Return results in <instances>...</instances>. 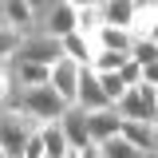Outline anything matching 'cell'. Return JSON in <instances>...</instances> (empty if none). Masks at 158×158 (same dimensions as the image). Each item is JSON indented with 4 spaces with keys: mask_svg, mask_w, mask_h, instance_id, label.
Masks as SVG:
<instances>
[{
    "mask_svg": "<svg viewBox=\"0 0 158 158\" xmlns=\"http://www.w3.org/2000/svg\"><path fill=\"white\" fill-rule=\"evenodd\" d=\"M16 111L32 115L40 127H48V123H59L71 107L59 99V91L52 87V83H44V87H24V91H20V107Z\"/></svg>",
    "mask_w": 158,
    "mask_h": 158,
    "instance_id": "1",
    "label": "cell"
},
{
    "mask_svg": "<svg viewBox=\"0 0 158 158\" xmlns=\"http://www.w3.org/2000/svg\"><path fill=\"white\" fill-rule=\"evenodd\" d=\"M40 131V123L24 111H4L0 118V158H24L28 138Z\"/></svg>",
    "mask_w": 158,
    "mask_h": 158,
    "instance_id": "2",
    "label": "cell"
},
{
    "mask_svg": "<svg viewBox=\"0 0 158 158\" xmlns=\"http://www.w3.org/2000/svg\"><path fill=\"white\" fill-rule=\"evenodd\" d=\"M16 59H28V63H44V67H56L59 59H67V52H63V40L48 36V32H36V36H24V44H20Z\"/></svg>",
    "mask_w": 158,
    "mask_h": 158,
    "instance_id": "3",
    "label": "cell"
},
{
    "mask_svg": "<svg viewBox=\"0 0 158 158\" xmlns=\"http://www.w3.org/2000/svg\"><path fill=\"white\" fill-rule=\"evenodd\" d=\"M118 115L127 123H158V87H131V95L118 103Z\"/></svg>",
    "mask_w": 158,
    "mask_h": 158,
    "instance_id": "4",
    "label": "cell"
},
{
    "mask_svg": "<svg viewBox=\"0 0 158 158\" xmlns=\"http://www.w3.org/2000/svg\"><path fill=\"white\" fill-rule=\"evenodd\" d=\"M79 79H83V63H75V59H59L52 67V87L59 91V99L67 107L79 103Z\"/></svg>",
    "mask_w": 158,
    "mask_h": 158,
    "instance_id": "5",
    "label": "cell"
},
{
    "mask_svg": "<svg viewBox=\"0 0 158 158\" xmlns=\"http://www.w3.org/2000/svg\"><path fill=\"white\" fill-rule=\"evenodd\" d=\"M0 24L16 28L20 36H36L40 32V16L24 4V0H0Z\"/></svg>",
    "mask_w": 158,
    "mask_h": 158,
    "instance_id": "6",
    "label": "cell"
},
{
    "mask_svg": "<svg viewBox=\"0 0 158 158\" xmlns=\"http://www.w3.org/2000/svg\"><path fill=\"white\" fill-rule=\"evenodd\" d=\"M75 107H83L87 115H95V111H111L115 103L107 99V91H103V83H99V75L91 71V67H83V79H79V103Z\"/></svg>",
    "mask_w": 158,
    "mask_h": 158,
    "instance_id": "7",
    "label": "cell"
},
{
    "mask_svg": "<svg viewBox=\"0 0 158 158\" xmlns=\"http://www.w3.org/2000/svg\"><path fill=\"white\" fill-rule=\"evenodd\" d=\"M40 32H48V36H56V40H67L71 32H79V16H75V8L59 0L56 8L40 20Z\"/></svg>",
    "mask_w": 158,
    "mask_h": 158,
    "instance_id": "8",
    "label": "cell"
},
{
    "mask_svg": "<svg viewBox=\"0 0 158 158\" xmlns=\"http://www.w3.org/2000/svg\"><path fill=\"white\" fill-rule=\"evenodd\" d=\"M87 127H91V142L103 146V142H111V138L123 135V115H118V107L95 111V115H87Z\"/></svg>",
    "mask_w": 158,
    "mask_h": 158,
    "instance_id": "9",
    "label": "cell"
},
{
    "mask_svg": "<svg viewBox=\"0 0 158 158\" xmlns=\"http://www.w3.org/2000/svg\"><path fill=\"white\" fill-rule=\"evenodd\" d=\"M59 123H63V135H67V142H71V150L95 146V142H91V127H87V111H83V107H71Z\"/></svg>",
    "mask_w": 158,
    "mask_h": 158,
    "instance_id": "10",
    "label": "cell"
},
{
    "mask_svg": "<svg viewBox=\"0 0 158 158\" xmlns=\"http://www.w3.org/2000/svg\"><path fill=\"white\" fill-rule=\"evenodd\" d=\"M95 48L99 52H127V56H131V52H135V32H127V28H115V24H103V28H99L95 36Z\"/></svg>",
    "mask_w": 158,
    "mask_h": 158,
    "instance_id": "11",
    "label": "cell"
},
{
    "mask_svg": "<svg viewBox=\"0 0 158 158\" xmlns=\"http://www.w3.org/2000/svg\"><path fill=\"white\" fill-rule=\"evenodd\" d=\"M123 138L131 142V146H138L142 154L150 158L158 150V138H154V123H127L123 118Z\"/></svg>",
    "mask_w": 158,
    "mask_h": 158,
    "instance_id": "12",
    "label": "cell"
},
{
    "mask_svg": "<svg viewBox=\"0 0 158 158\" xmlns=\"http://www.w3.org/2000/svg\"><path fill=\"white\" fill-rule=\"evenodd\" d=\"M63 52H67V59H75V63H83V67H91V63H95V56H99L95 40L83 36V32H71V36L63 40Z\"/></svg>",
    "mask_w": 158,
    "mask_h": 158,
    "instance_id": "13",
    "label": "cell"
},
{
    "mask_svg": "<svg viewBox=\"0 0 158 158\" xmlns=\"http://www.w3.org/2000/svg\"><path fill=\"white\" fill-rule=\"evenodd\" d=\"M12 71H16L20 87H44V83H52V67H44V63H28V59H12Z\"/></svg>",
    "mask_w": 158,
    "mask_h": 158,
    "instance_id": "14",
    "label": "cell"
},
{
    "mask_svg": "<svg viewBox=\"0 0 158 158\" xmlns=\"http://www.w3.org/2000/svg\"><path fill=\"white\" fill-rule=\"evenodd\" d=\"M107 24H115V28H127L131 32V24H135V0H107Z\"/></svg>",
    "mask_w": 158,
    "mask_h": 158,
    "instance_id": "15",
    "label": "cell"
},
{
    "mask_svg": "<svg viewBox=\"0 0 158 158\" xmlns=\"http://www.w3.org/2000/svg\"><path fill=\"white\" fill-rule=\"evenodd\" d=\"M44 142H48V154L52 158H67L71 154V142L63 135V123H48L44 127Z\"/></svg>",
    "mask_w": 158,
    "mask_h": 158,
    "instance_id": "16",
    "label": "cell"
},
{
    "mask_svg": "<svg viewBox=\"0 0 158 158\" xmlns=\"http://www.w3.org/2000/svg\"><path fill=\"white\" fill-rule=\"evenodd\" d=\"M127 52H99L95 63H91V71H99V75H115V71H123L127 67Z\"/></svg>",
    "mask_w": 158,
    "mask_h": 158,
    "instance_id": "17",
    "label": "cell"
},
{
    "mask_svg": "<svg viewBox=\"0 0 158 158\" xmlns=\"http://www.w3.org/2000/svg\"><path fill=\"white\" fill-rule=\"evenodd\" d=\"M99 154H103V158H146L138 146H131L123 135H118V138H111V142H103V146H99Z\"/></svg>",
    "mask_w": 158,
    "mask_h": 158,
    "instance_id": "18",
    "label": "cell"
},
{
    "mask_svg": "<svg viewBox=\"0 0 158 158\" xmlns=\"http://www.w3.org/2000/svg\"><path fill=\"white\" fill-rule=\"evenodd\" d=\"M131 59H138L142 67L158 63V44H154V40H138V44H135V52H131Z\"/></svg>",
    "mask_w": 158,
    "mask_h": 158,
    "instance_id": "19",
    "label": "cell"
},
{
    "mask_svg": "<svg viewBox=\"0 0 158 158\" xmlns=\"http://www.w3.org/2000/svg\"><path fill=\"white\" fill-rule=\"evenodd\" d=\"M24 158H52V154H48V142H44V127H40L36 135L28 138V150H24Z\"/></svg>",
    "mask_w": 158,
    "mask_h": 158,
    "instance_id": "20",
    "label": "cell"
},
{
    "mask_svg": "<svg viewBox=\"0 0 158 158\" xmlns=\"http://www.w3.org/2000/svg\"><path fill=\"white\" fill-rule=\"evenodd\" d=\"M118 75L127 79V87H142V75H146V71H142V63H138V59H127V67H123Z\"/></svg>",
    "mask_w": 158,
    "mask_h": 158,
    "instance_id": "21",
    "label": "cell"
},
{
    "mask_svg": "<svg viewBox=\"0 0 158 158\" xmlns=\"http://www.w3.org/2000/svg\"><path fill=\"white\" fill-rule=\"evenodd\" d=\"M83 158H103V154H99V146H87V150H83Z\"/></svg>",
    "mask_w": 158,
    "mask_h": 158,
    "instance_id": "22",
    "label": "cell"
},
{
    "mask_svg": "<svg viewBox=\"0 0 158 158\" xmlns=\"http://www.w3.org/2000/svg\"><path fill=\"white\" fill-rule=\"evenodd\" d=\"M87 4H107V0H75V8H87Z\"/></svg>",
    "mask_w": 158,
    "mask_h": 158,
    "instance_id": "23",
    "label": "cell"
},
{
    "mask_svg": "<svg viewBox=\"0 0 158 158\" xmlns=\"http://www.w3.org/2000/svg\"><path fill=\"white\" fill-rule=\"evenodd\" d=\"M146 40H154V44H158V20H154V28H150V36H146Z\"/></svg>",
    "mask_w": 158,
    "mask_h": 158,
    "instance_id": "24",
    "label": "cell"
},
{
    "mask_svg": "<svg viewBox=\"0 0 158 158\" xmlns=\"http://www.w3.org/2000/svg\"><path fill=\"white\" fill-rule=\"evenodd\" d=\"M67 158H83V150H71V154H67Z\"/></svg>",
    "mask_w": 158,
    "mask_h": 158,
    "instance_id": "25",
    "label": "cell"
},
{
    "mask_svg": "<svg viewBox=\"0 0 158 158\" xmlns=\"http://www.w3.org/2000/svg\"><path fill=\"white\" fill-rule=\"evenodd\" d=\"M154 138H158V123H154Z\"/></svg>",
    "mask_w": 158,
    "mask_h": 158,
    "instance_id": "26",
    "label": "cell"
},
{
    "mask_svg": "<svg viewBox=\"0 0 158 158\" xmlns=\"http://www.w3.org/2000/svg\"><path fill=\"white\" fill-rule=\"evenodd\" d=\"M150 158H158V150H154V154H150Z\"/></svg>",
    "mask_w": 158,
    "mask_h": 158,
    "instance_id": "27",
    "label": "cell"
}]
</instances>
